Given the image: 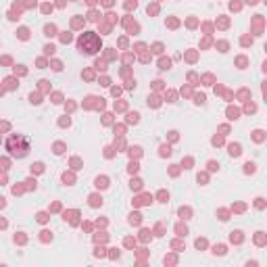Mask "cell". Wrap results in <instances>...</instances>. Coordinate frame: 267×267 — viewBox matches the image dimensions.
I'll list each match as a JSON object with an SVG mask.
<instances>
[{
    "label": "cell",
    "mask_w": 267,
    "mask_h": 267,
    "mask_svg": "<svg viewBox=\"0 0 267 267\" xmlns=\"http://www.w3.org/2000/svg\"><path fill=\"white\" fill-rule=\"evenodd\" d=\"M240 153H242V150H240V146H238V144H232V146H230V155H234V157H238Z\"/></svg>",
    "instance_id": "cell-3"
},
{
    "label": "cell",
    "mask_w": 267,
    "mask_h": 267,
    "mask_svg": "<svg viewBox=\"0 0 267 267\" xmlns=\"http://www.w3.org/2000/svg\"><path fill=\"white\" fill-rule=\"evenodd\" d=\"M44 31H46V35H54V25H46V27H44Z\"/></svg>",
    "instance_id": "cell-5"
},
{
    "label": "cell",
    "mask_w": 267,
    "mask_h": 267,
    "mask_svg": "<svg viewBox=\"0 0 267 267\" xmlns=\"http://www.w3.org/2000/svg\"><path fill=\"white\" fill-rule=\"evenodd\" d=\"M96 186L98 188H106V177H96Z\"/></svg>",
    "instance_id": "cell-4"
},
{
    "label": "cell",
    "mask_w": 267,
    "mask_h": 267,
    "mask_svg": "<svg viewBox=\"0 0 267 267\" xmlns=\"http://www.w3.org/2000/svg\"><path fill=\"white\" fill-rule=\"evenodd\" d=\"M129 223H140V215H131V219H129Z\"/></svg>",
    "instance_id": "cell-7"
},
{
    "label": "cell",
    "mask_w": 267,
    "mask_h": 267,
    "mask_svg": "<svg viewBox=\"0 0 267 267\" xmlns=\"http://www.w3.org/2000/svg\"><path fill=\"white\" fill-rule=\"evenodd\" d=\"M213 253H215V255H223L225 248H223V246H215V251H213Z\"/></svg>",
    "instance_id": "cell-6"
},
{
    "label": "cell",
    "mask_w": 267,
    "mask_h": 267,
    "mask_svg": "<svg viewBox=\"0 0 267 267\" xmlns=\"http://www.w3.org/2000/svg\"><path fill=\"white\" fill-rule=\"evenodd\" d=\"M48 217L46 215H44V213H40V215H38V221H40V223H44V221H46Z\"/></svg>",
    "instance_id": "cell-9"
},
{
    "label": "cell",
    "mask_w": 267,
    "mask_h": 267,
    "mask_svg": "<svg viewBox=\"0 0 267 267\" xmlns=\"http://www.w3.org/2000/svg\"><path fill=\"white\" fill-rule=\"evenodd\" d=\"M6 150L13 157L21 159V157L27 155V150H29V140L25 138L23 134H13V136L6 140Z\"/></svg>",
    "instance_id": "cell-1"
},
{
    "label": "cell",
    "mask_w": 267,
    "mask_h": 267,
    "mask_svg": "<svg viewBox=\"0 0 267 267\" xmlns=\"http://www.w3.org/2000/svg\"><path fill=\"white\" fill-rule=\"evenodd\" d=\"M77 46H79L82 52H86V54H94V52H98V48H100V38L94 31H84L82 38L77 40Z\"/></svg>",
    "instance_id": "cell-2"
},
{
    "label": "cell",
    "mask_w": 267,
    "mask_h": 267,
    "mask_svg": "<svg viewBox=\"0 0 267 267\" xmlns=\"http://www.w3.org/2000/svg\"><path fill=\"white\" fill-rule=\"evenodd\" d=\"M217 167H219V165H217L215 161H211V163H209V169H211V171H215V169H217Z\"/></svg>",
    "instance_id": "cell-8"
},
{
    "label": "cell",
    "mask_w": 267,
    "mask_h": 267,
    "mask_svg": "<svg viewBox=\"0 0 267 267\" xmlns=\"http://www.w3.org/2000/svg\"><path fill=\"white\" fill-rule=\"evenodd\" d=\"M161 150H163V153H161V155H171V150H169V146H163Z\"/></svg>",
    "instance_id": "cell-10"
},
{
    "label": "cell",
    "mask_w": 267,
    "mask_h": 267,
    "mask_svg": "<svg viewBox=\"0 0 267 267\" xmlns=\"http://www.w3.org/2000/svg\"><path fill=\"white\" fill-rule=\"evenodd\" d=\"M44 50H46L48 54H52V52H54V46H46V48H44Z\"/></svg>",
    "instance_id": "cell-11"
}]
</instances>
